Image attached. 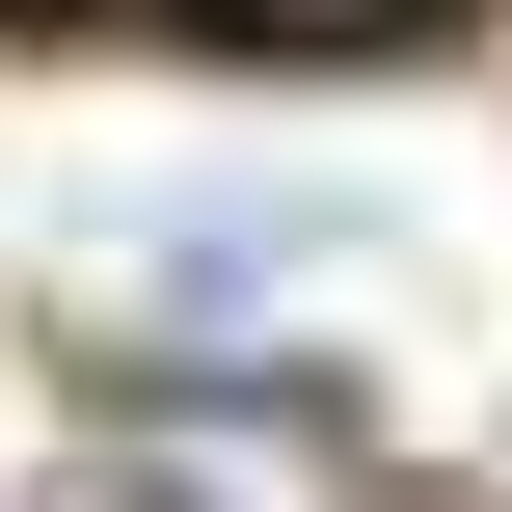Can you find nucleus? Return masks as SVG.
<instances>
[{
  "instance_id": "f257e3e1",
  "label": "nucleus",
  "mask_w": 512,
  "mask_h": 512,
  "mask_svg": "<svg viewBox=\"0 0 512 512\" xmlns=\"http://www.w3.org/2000/svg\"><path fill=\"white\" fill-rule=\"evenodd\" d=\"M108 486H135V512H351L297 432H216V405H135V459H108Z\"/></svg>"
},
{
  "instance_id": "f03ea898",
  "label": "nucleus",
  "mask_w": 512,
  "mask_h": 512,
  "mask_svg": "<svg viewBox=\"0 0 512 512\" xmlns=\"http://www.w3.org/2000/svg\"><path fill=\"white\" fill-rule=\"evenodd\" d=\"M189 27H270V54H378V27H432V0H189Z\"/></svg>"
},
{
  "instance_id": "7ed1b4c3",
  "label": "nucleus",
  "mask_w": 512,
  "mask_h": 512,
  "mask_svg": "<svg viewBox=\"0 0 512 512\" xmlns=\"http://www.w3.org/2000/svg\"><path fill=\"white\" fill-rule=\"evenodd\" d=\"M0 27H27V0H0Z\"/></svg>"
}]
</instances>
